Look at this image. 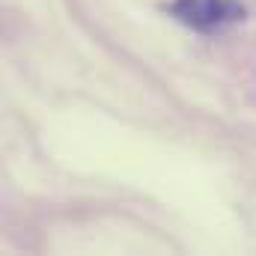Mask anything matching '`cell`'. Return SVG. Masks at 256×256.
<instances>
[{
    "label": "cell",
    "mask_w": 256,
    "mask_h": 256,
    "mask_svg": "<svg viewBox=\"0 0 256 256\" xmlns=\"http://www.w3.org/2000/svg\"><path fill=\"white\" fill-rule=\"evenodd\" d=\"M167 9L182 24L196 27V30H214L226 21L244 18V9L236 0H173Z\"/></svg>",
    "instance_id": "cell-1"
}]
</instances>
